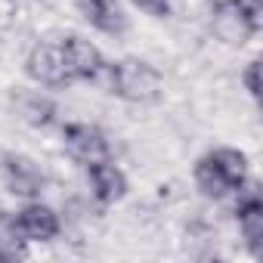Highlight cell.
<instances>
[{
	"instance_id": "3957f363",
	"label": "cell",
	"mask_w": 263,
	"mask_h": 263,
	"mask_svg": "<svg viewBox=\"0 0 263 263\" xmlns=\"http://www.w3.org/2000/svg\"><path fill=\"white\" fill-rule=\"evenodd\" d=\"M62 143H65V152L81 161L84 167L93 164V161H102V158H111V146L105 140V134L96 127V124H84V121H71L62 127Z\"/></svg>"
},
{
	"instance_id": "2e32d148",
	"label": "cell",
	"mask_w": 263,
	"mask_h": 263,
	"mask_svg": "<svg viewBox=\"0 0 263 263\" xmlns=\"http://www.w3.org/2000/svg\"><path fill=\"white\" fill-rule=\"evenodd\" d=\"M134 7H140L143 13H149L155 19H167L171 16V0H134Z\"/></svg>"
},
{
	"instance_id": "9a60e30c",
	"label": "cell",
	"mask_w": 263,
	"mask_h": 263,
	"mask_svg": "<svg viewBox=\"0 0 263 263\" xmlns=\"http://www.w3.org/2000/svg\"><path fill=\"white\" fill-rule=\"evenodd\" d=\"M241 84H245V90L257 99L260 96V62L257 59H251L248 65H245V71H241Z\"/></svg>"
},
{
	"instance_id": "e0dca14e",
	"label": "cell",
	"mask_w": 263,
	"mask_h": 263,
	"mask_svg": "<svg viewBox=\"0 0 263 263\" xmlns=\"http://www.w3.org/2000/svg\"><path fill=\"white\" fill-rule=\"evenodd\" d=\"M204 4H211V7H229L232 0H204Z\"/></svg>"
},
{
	"instance_id": "5bb4252c",
	"label": "cell",
	"mask_w": 263,
	"mask_h": 263,
	"mask_svg": "<svg viewBox=\"0 0 263 263\" xmlns=\"http://www.w3.org/2000/svg\"><path fill=\"white\" fill-rule=\"evenodd\" d=\"M232 7L241 13V19L251 25V31L260 34V28H263V0H232Z\"/></svg>"
},
{
	"instance_id": "52a82bcc",
	"label": "cell",
	"mask_w": 263,
	"mask_h": 263,
	"mask_svg": "<svg viewBox=\"0 0 263 263\" xmlns=\"http://www.w3.org/2000/svg\"><path fill=\"white\" fill-rule=\"evenodd\" d=\"M25 71L41 87H65V84H71V78L65 71V62H62L59 44H37V47H31V53L25 59Z\"/></svg>"
},
{
	"instance_id": "8992f818",
	"label": "cell",
	"mask_w": 263,
	"mask_h": 263,
	"mask_svg": "<svg viewBox=\"0 0 263 263\" xmlns=\"http://www.w3.org/2000/svg\"><path fill=\"white\" fill-rule=\"evenodd\" d=\"M62 50V62L71 81H96L105 71V59L99 53V47H93L90 41H84L81 34H71L59 44Z\"/></svg>"
},
{
	"instance_id": "ba28073f",
	"label": "cell",
	"mask_w": 263,
	"mask_h": 263,
	"mask_svg": "<svg viewBox=\"0 0 263 263\" xmlns=\"http://www.w3.org/2000/svg\"><path fill=\"white\" fill-rule=\"evenodd\" d=\"M87 180H90V192L99 204H115L127 195V177L111 158L87 164Z\"/></svg>"
},
{
	"instance_id": "30bf717a",
	"label": "cell",
	"mask_w": 263,
	"mask_h": 263,
	"mask_svg": "<svg viewBox=\"0 0 263 263\" xmlns=\"http://www.w3.org/2000/svg\"><path fill=\"white\" fill-rule=\"evenodd\" d=\"M211 31L217 41L229 44V47H241L254 37L251 25L241 19V13L229 4V7H214V19H211Z\"/></svg>"
},
{
	"instance_id": "6da1fadb",
	"label": "cell",
	"mask_w": 263,
	"mask_h": 263,
	"mask_svg": "<svg viewBox=\"0 0 263 263\" xmlns=\"http://www.w3.org/2000/svg\"><path fill=\"white\" fill-rule=\"evenodd\" d=\"M105 71H108V90L118 99L134 102V105H149L164 90L158 68L149 65L146 59H137V56L118 59L115 65H105Z\"/></svg>"
},
{
	"instance_id": "7c38bea8",
	"label": "cell",
	"mask_w": 263,
	"mask_h": 263,
	"mask_svg": "<svg viewBox=\"0 0 263 263\" xmlns=\"http://www.w3.org/2000/svg\"><path fill=\"white\" fill-rule=\"evenodd\" d=\"M16 111L31 127H47V124L56 121V102L44 93H19L16 96Z\"/></svg>"
},
{
	"instance_id": "4fadbf2b",
	"label": "cell",
	"mask_w": 263,
	"mask_h": 263,
	"mask_svg": "<svg viewBox=\"0 0 263 263\" xmlns=\"http://www.w3.org/2000/svg\"><path fill=\"white\" fill-rule=\"evenodd\" d=\"M208 155H211L214 164L223 171V177L232 183V189H238V186L248 180V155H245V152L223 146V149H214V152H208Z\"/></svg>"
},
{
	"instance_id": "ac0fdd59",
	"label": "cell",
	"mask_w": 263,
	"mask_h": 263,
	"mask_svg": "<svg viewBox=\"0 0 263 263\" xmlns=\"http://www.w3.org/2000/svg\"><path fill=\"white\" fill-rule=\"evenodd\" d=\"M0 260H10V257H7V251H4V248H0Z\"/></svg>"
},
{
	"instance_id": "7a4b0ae2",
	"label": "cell",
	"mask_w": 263,
	"mask_h": 263,
	"mask_svg": "<svg viewBox=\"0 0 263 263\" xmlns=\"http://www.w3.org/2000/svg\"><path fill=\"white\" fill-rule=\"evenodd\" d=\"M0 177L7 183V192H13L16 198L34 201L44 192V171L22 152H7L0 155Z\"/></svg>"
},
{
	"instance_id": "5b68a950",
	"label": "cell",
	"mask_w": 263,
	"mask_h": 263,
	"mask_svg": "<svg viewBox=\"0 0 263 263\" xmlns=\"http://www.w3.org/2000/svg\"><path fill=\"white\" fill-rule=\"evenodd\" d=\"M13 226H16V235H19L25 245H34V241H53V238L62 232V220H59V214H56L50 204H41L37 198L28 201L22 211L13 214Z\"/></svg>"
},
{
	"instance_id": "8fae6325",
	"label": "cell",
	"mask_w": 263,
	"mask_h": 263,
	"mask_svg": "<svg viewBox=\"0 0 263 263\" xmlns=\"http://www.w3.org/2000/svg\"><path fill=\"white\" fill-rule=\"evenodd\" d=\"M192 177H195V186H198V192H201L204 198L220 201V198H226V195H232V192H235V189H232V183L223 177V171L214 164V158H211V155H204V158H198V161H195Z\"/></svg>"
},
{
	"instance_id": "9c48e42d",
	"label": "cell",
	"mask_w": 263,
	"mask_h": 263,
	"mask_svg": "<svg viewBox=\"0 0 263 263\" xmlns=\"http://www.w3.org/2000/svg\"><path fill=\"white\" fill-rule=\"evenodd\" d=\"M78 10L102 34H121L127 28V16L118 0H78Z\"/></svg>"
},
{
	"instance_id": "277c9868",
	"label": "cell",
	"mask_w": 263,
	"mask_h": 263,
	"mask_svg": "<svg viewBox=\"0 0 263 263\" xmlns=\"http://www.w3.org/2000/svg\"><path fill=\"white\" fill-rule=\"evenodd\" d=\"M238 201H235V220H238V232L245 238V248L260 257L263 251V198L257 192L254 183H241L238 189Z\"/></svg>"
}]
</instances>
